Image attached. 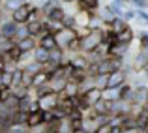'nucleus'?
Segmentation results:
<instances>
[{
	"label": "nucleus",
	"mask_w": 148,
	"mask_h": 133,
	"mask_svg": "<svg viewBox=\"0 0 148 133\" xmlns=\"http://www.w3.org/2000/svg\"><path fill=\"white\" fill-rule=\"evenodd\" d=\"M38 45H41L47 51H51V49H56L58 47V41H56V38H54V34L49 32V34H41V36L38 38Z\"/></svg>",
	"instance_id": "10"
},
{
	"label": "nucleus",
	"mask_w": 148,
	"mask_h": 133,
	"mask_svg": "<svg viewBox=\"0 0 148 133\" xmlns=\"http://www.w3.org/2000/svg\"><path fill=\"white\" fill-rule=\"evenodd\" d=\"M43 23L45 21H28L26 23V28H28V34L34 38H40L41 32H43Z\"/></svg>",
	"instance_id": "15"
},
{
	"label": "nucleus",
	"mask_w": 148,
	"mask_h": 133,
	"mask_svg": "<svg viewBox=\"0 0 148 133\" xmlns=\"http://www.w3.org/2000/svg\"><path fill=\"white\" fill-rule=\"evenodd\" d=\"M17 45H19V49H21L23 53H32V51L38 47V40L34 36H26V38H23V40H19Z\"/></svg>",
	"instance_id": "12"
},
{
	"label": "nucleus",
	"mask_w": 148,
	"mask_h": 133,
	"mask_svg": "<svg viewBox=\"0 0 148 133\" xmlns=\"http://www.w3.org/2000/svg\"><path fill=\"white\" fill-rule=\"evenodd\" d=\"M103 41V28H96V30H88L86 36L81 38V53L88 54Z\"/></svg>",
	"instance_id": "1"
},
{
	"label": "nucleus",
	"mask_w": 148,
	"mask_h": 133,
	"mask_svg": "<svg viewBox=\"0 0 148 133\" xmlns=\"http://www.w3.org/2000/svg\"><path fill=\"white\" fill-rule=\"evenodd\" d=\"M34 8L36 6H34L32 2H23L17 10L11 13V21H15L17 25H26V23L30 21V15H32Z\"/></svg>",
	"instance_id": "2"
},
{
	"label": "nucleus",
	"mask_w": 148,
	"mask_h": 133,
	"mask_svg": "<svg viewBox=\"0 0 148 133\" xmlns=\"http://www.w3.org/2000/svg\"><path fill=\"white\" fill-rule=\"evenodd\" d=\"M122 133H145V131H143L139 126H124Z\"/></svg>",
	"instance_id": "24"
},
{
	"label": "nucleus",
	"mask_w": 148,
	"mask_h": 133,
	"mask_svg": "<svg viewBox=\"0 0 148 133\" xmlns=\"http://www.w3.org/2000/svg\"><path fill=\"white\" fill-rule=\"evenodd\" d=\"M77 4H79L81 10H88V11H92V13H96L98 8H99V0H79Z\"/></svg>",
	"instance_id": "18"
},
{
	"label": "nucleus",
	"mask_w": 148,
	"mask_h": 133,
	"mask_svg": "<svg viewBox=\"0 0 148 133\" xmlns=\"http://www.w3.org/2000/svg\"><path fill=\"white\" fill-rule=\"evenodd\" d=\"M73 133H90L86 128H79V130H73Z\"/></svg>",
	"instance_id": "28"
},
{
	"label": "nucleus",
	"mask_w": 148,
	"mask_h": 133,
	"mask_svg": "<svg viewBox=\"0 0 148 133\" xmlns=\"http://www.w3.org/2000/svg\"><path fill=\"white\" fill-rule=\"evenodd\" d=\"M131 68L135 69V71H143V69L148 68V51H139L137 56L133 58V64H131Z\"/></svg>",
	"instance_id": "8"
},
{
	"label": "nucleus",
	"mask_w": 148,
	"mask_h": 133,
	"mask_svg": "<svg viewBox=\"0 0 148 133\" xmlns=\"http://www.w3.org/2000/svg\"><path fill=\"white\" fill-rule=\"evenodd\" d=\"M79 92H81V86H79V84L73 83V81H68V84H66V88H64V92H62V94L75 97V96H79Z\"/></svg>",
	"instance_id": "19"
},
{
	"label": "nucleus",
	"mask_w": 148,
	"mask_h": 133,
	"mask_svg": "<svg viewBox=\"0 0 148 133\" xmlns=\"http://www.w3.org/2000/svg\"><path fill=\"white\" fill-rule=\"evenodd\" d=\"M130 2H131V6L137 8V10H146V8H148L146 0H130Z\"/></svg>",
	"instance_id": "25"
},
{
	"label": "nucleus",
	"mask_w": 148,
	"mask_h": 133,
	"mask_svg": "<svg viewBox=\"0 0 148 133\" xmlns=\"http://www.w3.org/2000/svg\"><path fill=\"white\" fill-rule=\"evenodd\" d=\"M17 28H19V25L15 21H11V17L8 19V21H2V23H0V34H2L4 38H10V40H15Z\"/></svg>",
	"instance_id": "6"
},
{
	"label": "nucleus",
	"mask_w": 148,
	"mask_h": 133,
	"mask_svg": "<svg viewBox=\"0 0 148 133\" xmlns=\"http://www.w3.org/2000/svg\"><path fill=\"white\" fill-rule=\"evenodd\" d=\"M62 2H66V4H75V2H79V0H62Z\"/></svg>",
	"instance_id": "29"
},
{
	"label": "nucleus",
	"mask_w": 148,
	"mask_h": 133,
	"mask_svg": "<svg viewBox=\"0 0 148 133\" xmlns=\"http://www.w3.org/2000/svg\"><path fill=\"white\" fill-rule=\"evenodd\" d=\"M143 131H145V133H148V122H146V126L143 128Z\"/></svg>",
	"instance_id": "30"
},
{
	"label": "nucleus",
	"mask_w": 148,
	"mask_h": 133,
	"mask_svg": "<svg viewBox=\"0 0 148 133\" xmlns=\"http://www.w3.org/2000/svg\"><path fill=\"white\" fill-rule=\"evenodd\" d=\"M148 101V88L145 84H141V86H135L133 88V96H131V103H137V105H145Z\"/></svg>",
	"instance_id": "7"
},
{
	"label": "nucleus",
	"mask_w": 148,
	"mask_h": 133,
	"mask_svg": "<svg viewBox=\"0 0 148 133\" xmlns=\"http://www.w3.org/2000/svg\"><path fill=\"white\" fill-rule=\"evenodd\" d=\"M66 58V51L62 47H56V49L49 51V62H54V64H62V60Z\"/></svg>",
	"instance_id": "16"
},
{
	"label": "nucleus",
	"mask_w": 148,
	"mask_h": 133,
	"mask_svg": "<svg viewBox=\"0 0 148 133\" xmlns=\"http://www.w3.org/2000/svg\"><path fill=\"white\" fill-rule=\"evenodd\" d=\"M58 97H60L58 92H49V94H43V96H38L36 101H38L41 111H53L58 105Z\"/></svg>",
	"instance_id": "3"
},
{
	"label": "nucleus",
	"mask_w": 148,
	"mask_h": 133,
	"mask_svg": "<svg viewBox=\"0 0 148 133\" xmlns=\"http://www.w3.org/2000/svg\"><path fill=\"white\" fill-rule=\"evenodd\" d=\"M116 38H118V43H127V45H130L131 41H133V38H135V32H133V28L127 25L124 30L116 32Z\"/></svg>",
	"instance_id": "13"
},
{
	"label": "nucleus",
	"mask_w": 148,
	"mask_h": 133,
	"mask_svg": "<svg viewBox=\"0 0 148 133\" xmlns=\"http://www.w3.org/2000/svg\"><path fill=\"white\" fill-rule=\"evenodd\" d=\"M103 97L105 99H112V101H120V88H105Z\"/></svg>",
	"instance_id": "21"
},
{
	"label": "nucleus",
	"mask_w": 148,
	"mask_h": 133,
	"mask_svg": "<svg viewBox=\"0 0 148 133\" xmlns=\"http://www.w3.org/2000/svg\"><path fill=\"white\" fill-rule=\"evenodd\" d=\"M94 133H112V124L107 122V124H101L94 130Z\"/></svg>",
	"instance_id": "23"
},
{
	"label": "nucleus",
	"mask_w": 148,
	"mask_h": 133,
	"mask_svg": "<svg viewBox=\"0 0 148 133\" xmlns=\"http://www.w3.org/2000/svg\"><path fill=\"white\" fill-rule=\"evenodd\" d=\"M34 60L40 62V64H45V62H49V51L45 49V47L38 45L36 49H34Z\"/></svg>",
	"instance_id": "17"
},
{
	"label": "nucleus",
	"mask_w": 148,
	"mask_h": 133,
	"mask_svg": "<svg viewBox=\"0 0 148 133\" xmlns=\"http://www.w3.org/2000/svg\"><path fill=\"white\" fill-rule=\"evenodd\" d=\"M122 17L126 19V21H131V19H135V17H137V11H133V10H126Z\"/></svg>",
	"instance_id": "26"
},
{
	"label": "nucleus",
	"mask_w": 148,
	"mask_h": 133,
	"mask_svg": "<svg viewBox=\"0 0 148 133\" xmlns=\"http://www.w3.org/2000/svg\"><path fill=\"white\" fill-rule=\"evenodd\" d=\"M54 38H56V41H58V47H62V49H66L69 43H71V40H75L77 38V32L73 28H62V30H58L56 34H54Z\"/></svg>",
	"instance_id": "5"
},
{
	"label": "nucleus",
	"mask_w": 148,
	"mask_h": 133,
	"mask_svg": "<svg viewBox=\"0 0 148 133\" xmlns=\"http://www.w3.org/2000/svg\"><path fill=\"white\" fill-rule=\"evenodd\" d=\"M0 90H2V86H0Z\"/></svg>",
	"instance_id": "32"
},
{
	"label": "nucleus",
	"mask_w": 148,
	"mask_h": 133,
	"mask_svg": "<svg viewBox=\"0 0 148 133\" xmlns=\"http://www.w3.org/2000/svg\"><path fill=\"white\" fill-rule=\"evenodd\" d=\"M141 49L148 51V34H143L141 36Z\"/></svg>",
	"instance_id": "27"
},
{
	"label": "nucleus",
	"mask_w": 148,
	"mask_h": 133,
	"mask_svg": "<svg viewBox=\"0 0 148 133\" xmlns=\"http://www.w3.org/2000/svg\"><path fill=\"white\" fill-rule=\"evenodd\" d=\"M127 26V21L124 17H116L114 21L111 23L109 26H105V28H111V30H114V32H120V30H124Z\"/></svg>",
	"instance_id": "20"
},
{
	"label": "nucleus",
	"mask_w": 148,
	"mask_h": 133,
	"mask_svg": "<svg viewBox=\"0 0 148 133\" xmlns=\"http://www.w3.org/2000/svg\"><path fill=\"white\" fill-rule=\"evenodd\" d=\"M21 4H23V0H4V10H8L10 13H13Z\"/></svg>",
	"instance_id": "22"
},
{
	"label": "nucleus",
	"mask_w": 148,
	"mask_h": 133,
	"mask_svg": "<svg viewBox=\"0 0 148 133\" xmlns=\"http://www.w3.org/2000/svg\"><path fill=\"white\" fill-rule=\"evenodd\" d=\"M127 81V71L126 69H116L111 75H107V88H120Z\"/></svg>",
	"instance_id": "4"
},
{
	"label": "nucleus",
	"mask_w": 148,
	"mask_h": 133,
	"mask_svg": "<svg viewBox=\"0 0 148 133\" xmlns=\"http://www.w3.org/2000/svg\"><path fill=\"white\" fill-rule=\"evenodd\" d=\"M49 79H51V75L47 71H38V73H34V79H32V90H36V88H40V86H43V84H47L49 83Z\"/></svg>",
	"instance_id": "14"
},
{
	"label": "nucleus",
	"mask_w": 148,
	"mask_h": 133,
	"mask_svg": "<svg viewBox=\"0 0 148 133\" xmlns=\"http://www.w3.org/2000/svg\"><path fill=\"white\" fill-rule=\"evenodd\" d=\"M45 15H47V17H45V19H47V21L62 23V21H64V17H66V15H68V13H66V11H64V8H60V6H58V4H56V6H53V8H51V10H47V13H45Z\"/></svg>",
	"instance_id": "9"
},
{
	"label": "nucleus",
	"mask_w": 148,
	"mask_h": 133,
	"mask_svg": "<svg viewBox=\"0 0 148 133\" xmlns=\"http://www.w3.org/2000/svg\"><path fill=\"white\" fill-rule=\"evenodd\" d=\"M0 6H4V0H0Z\"/></svg>",
	"instance_id": "31"
},
{
	"label": "nucleus",
	"mask_w": 148,
	"mask_h": 133,
	"mask_svg": "<svg viewBox=\"0 0 148 133\" xmlns=\"http://www.w3.org/2000/svg\"><path fill=\"white\" fill-rule=\"evenodd\" d=\"M45 118H43V111L41 109H38V111H32L28 112V116H26V128H34V126H40V124H43Z\"/></svg>",
	"instance_id": "11"
}]
</instances>
